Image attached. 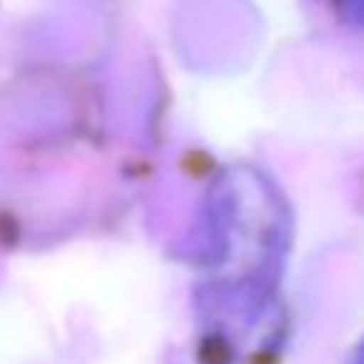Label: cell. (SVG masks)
Listing matches in <instances>:
<instances>
[{
    "label": "cell",
    "mask_w": 364,
    "mask_h": 364,
    "mask_svg": "<svg viewBox=\"0 0 364 364\" xmlns=\"http://www.w3.org/2000/svg\"><path fill=\"white\" fill-rule=\"evenodd\" d=\"M350 364H364V338H361V344L355 347V353H353V358H350Z\"/></svg>",
    "instance_id": "6da1fadb"
}]
</instances>
